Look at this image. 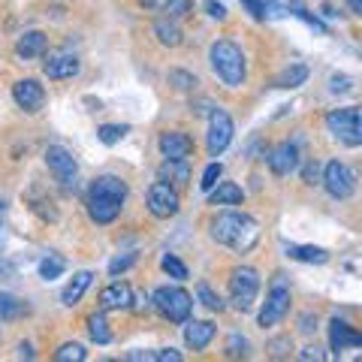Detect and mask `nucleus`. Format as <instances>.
Here are the masks:
<instances>
[{"label":"nucleus","instance_id":"nucleus-3","mask_svg":"<svg viewBox=\"0 0 362 362\" xmlns=\"http://www.w3.org/2000/svg\"><path fill=\"white\" fill-rule=\"evenodd\" d=\"M209 64H211L214 76H218L226 88H242L245 85V78H247V61H245V52L235 42H230V40L211 42Z\"/></svg>","mask_w":362,"mask_h":362},{"label":"nucleus","instance_id":"nucleus-21","mask_svg":"<svg viewBox=\"0 0 362 362\" xmlns=\"http://www.w3.org/2000/svg\"><path fill=\"white\" fill-rule=\"evenodd\" d=\"M157 181H166L173 187H185L190 181V166L187 160H163L157 169Z\"/></svg>","mask_w":362,"mask_h":362},{"label":"nucleus","instance_id":"nucleus-46","mask_svg":"<svg viewBox=\"0 0 362 362\" xmlns=\"http://www.w3.org/2000/svg\"><path fill=\"white\" fill-rule=\"evenodd\" d=\"M299 329H302L305 335H311V332L317 329V317H311V314H302V320H299Z\"/></svg>","mask_w":362,"mask_h":362},{"label":"nucleus","instance_id":"nucleus-9","mask_svg":"<svg viewBox=\"0 0 362 362\" xmlns=\"http://www.w3.org/2000/svg\"><path fill=\"white\" fill-rule=\"evenodd\" d=\"M233 118L226 115L223 109H211L209 112V139H206V148H209V157H221L233 142Z\"/></svg>","mask_w":362,"mask_h":362},{"label":"nucleus","instance_id":"nucleus-14","mask_svg":"<svg viewBox=\"0 0 362 362\" xmlns=\"http://www.w3.org/2000/svg\"><path fill=\"white\" fill-rule=\"evenodd\" d=\"M78 70H82V64H78L76 54L70 52H52L49 58L42 64V73L52 78V82H64V78H76Z\"/></svg>","mask_w":362,"mask_h":362},{"label":"nucleus","instance_id":"nucleus-23","mask_svg":"<svg viewBox=\"0 0 362 362\" xmlns=\"http://www.w3.org/2000/svg\"><path fill=\"white\" fill-rule=\"evenodd\" d=\"M154 37H157V42H160V45H166V49H178V45L185 42V33H181L178 21L166 18V16L154 21Z\"/></svg>","mask_w":362,"mask_h":362},{"label":"nucleus","instance_id":"nucleus-10","mask_svg":"<svg viewBox=\"0 0 362 362\" xmlns=\"http://www.w3.org/2000/svg\"><path fill=\"white\" fill-rule=\"evenodd\" d=\"M145 202H148V211L154 214V218H160V221L175 218L178 209H181L178 190L173 185H166V181H154V185L148 187V197H145Z\"/></svg>","mask_w":362,"mask_h":362},{"label":"nucleus","instance_id":"nucleus-13","mask_svg":"<svg viewBox=\"0 0 362 362\" xmlns=\"http://www.w3.org/2000/svg\"><path fill=\"white\" fill-rule=\"evenodd\" d=\"M13 100L18 109L25 112H40L45 106V88L37 82V78H18V82L13 85Z\"/></svg>","mask_w":362,"mask_h":362},{"label":"nucleus","instance_id":"nucleus-38","mask_svg":"<svg viewBox=\"0 0 362 362\" xmlns=\"http://www.w3.org/2000/svg\"><path fill=\"white\" fill-rule=\"evenodd\" d=\"M242 6H245V13L251 16L254 21H263L269 13H266V0H242Z\"/></svg>","mask_w":362,"mask_h":362},{"label":"nucleus","instance_id":"nucleus-33","mask_svg":"<svg viewBox=\"0 0 362 362\" xmlns=\"http://www.w3.org/2000/svg\"><path fill=\"white\" fill-rule=\"evenodd\" d=\"M197 299L206 305L209 311H223V299H221L209 284H197Z\"/></svg>","mask_w":362,"mask_h":362},{"label":"nucleus","instance_id":"nucleus-42","mask_svg":"<svg viewBox=\"0 0 362 362\" xmlns=\"http://www.w3.org/2000/svg\"><path fill=\"white\" fill-rule=\"evenodd\" d=\"M154 362H181V354L173 347H163V350H154Z\"/></svg>","mask_w":362,"mask_h":362},{"label":"nucleus","instance_id":"nucleus-5","mask_svg":"<svg viewBox=\"0 0 362 362\" xmlns=\"http://www.w3.org/2000/svg\"><path fill=\"white\" fill-rule=\"evenodd\" d=\"M259 296V272L254 266H239L230 275V302L235 311H251Z\"/></svg>","mask_w":362,"mask_h":362},{"label":"nucleus","instance_id":"nucleus-34","mask_svg":"<svg viewBox=\"0 0 362 362\" xmlns=\"http://www.w3.org/2000/svg\"><path fill=\"white\" fill-rule=\"evenodd\" d=\"M169 85L175 90H190V88H197V76L187 70H169Z\"/></svg>","mask_w":362,"mask_h":362},{"label":"nucleus","instance_id":"nucleus-35","mask_svg":"<svg viewBox=\"0 0 362 362\" xmlns=\"http://www.w3.org/2000/svg\"><path fill=\"white\" fill-rule=\"evenodd\" d=\"M223 175V166L218 163V160H211L209 166H206V173H202V181H199V187L202 190H206V194H209V190L214 187V185H218V178Z\"/></svg>","mask_w":362,"mask_h":362},{"label":"nucleus","instance_id":"nucleus-26","mask_svg":"<svg viewBox=\"0 0 362 362\" xmlns=\"http://www.w3.org/2000/svg\"><path fill=\"white\" fill-rule=\"evenodd\" d=\"M88 335H90L94 344H109L112 341V329H109L106 314H90L88 317Z\"/></svg>","mask_w":362,"mask_h":362},{"label":"nucleus","instance_id":"nucleus-47","mask_svg":"<svg viewBox=\"0 0 362 362\" xmlns=\"http://www.w3.org/2000/svg\"><path fill=\"white\" fill-rule=\"evenodd\" d=\"M299 356H302L305 362H311V359H314V362H320V359H326V356L320 354V347H305V350H302V354H299Z\"/></svg>","mask_w":362,"mask_h":362},{"label":"nucleus","instance_id":"nucleus-37","mask_svg":"<svg viewBox=\"0 0 362 362\" xmlns=\"http://www.w3.org/2000/svg\"><path fill=\"white\" fill-rule=\"evenodd\" d=\"M247 338L245 335H230V341H226V354L230 356H247Z\"/></svg>","mask_w":362,"mask_h":362},{"label":"nucleus","instance_id":"nucleus-12","mask_svg":"<svg viewBox=\"0 0 362 362\" xmlns=\"http://www.w3.org/2000/svg\"><path fill=\"white\" fill-rule=\"evenodd\" d=\"M266 163L278 178L293 175L299 169V145L296 142H278L275 148L266 154Z\"/></svg>","mask_w":362,"mask_h":362},{"label":"nucleus","instance_id":"nucleus-16","mask_svg":"<svg viewBox=\"0 0 362 362\" xmlns=\"http://www.w3.org/2000/svg\"><path fill=\"white\" fill-rule=\"evenodd\" d=\"M185 344L187 347H194V350H206L211 341H214V335H218V326H214L211 320H185Z\"/></svg>","mask_w":362,"mask_h":362},{"label":"nucleus","instance_id":"nucleus-11","mask_svg":"<svg viewBox=\"0 0 362 362\" xmlns=\"http://www.w3.org/2000/svg\"><path fill=\"white\" fill-rule=\"evenodd\" d=\"M45 166H49V173L54 175V181H61L64 187H70L76 175H78V163L70 148H64V145H49L45 148Z\"/></svg>","mask_w":362,"mask_h":362},{"label":"nucleus","instance_id":"nucleus-7","mask_svg":"<svg viewBox=\"0 0 362 362\" xmlns=\"http://www.w3.org/2000/svg\"><path fill=\"white\" fill-rule=\"evenodd\" d=\"M326 130H329L338 142L356 148L362 145V124H359V109L356 106H344V109H332L326 115Z\"/></svg>","mask_w":362,"mask_h":362},{"label":"nucleus","instance_id":"nucleus-19","mask_svg":"<svg viewBox=\"0 0 362 362\" xmlns=\"http://www.w3.org/2000/svg\"><path fill=\"white\" fill-rule=\"evenodd\" d=\"M100 305H103L106 311H112V308H130V305H133V287L127 284V281H112V284L103 287V293H100Z\"/></svg>","mask_w":362,"mask_h":362},{"label":"nucleus","instance_id":"nucleus-1","mask_svg":"<svg viewBox=\"0 0 362 362\" xmlns=\"http://www.w3.org/2000/svg\"><path fill=\"white\" fill-rule=\"evenodd\" d=\"M127 194H130V187L121 175H97L88 187V202H85L88 218L100 226L115 223L124 202H127Z\"/></svg>","mask_w":362,"mask_h":362},{"label":"nucleus","instance_id":"nucleus-40","mask_svg":"<svg viewBox=\"0 0 362 362\" xmlns=\"http://www.w3.org/2000/svg\"><path fill=\"white\" fill-rule=\"evenodd\" d=\"M329 90L332 94H347V90H354V78L350 76H332L329 78Z\"/></svg>","mask_w":362,"mask_h":362},{"label":"nucleus","instance_id":"nucleus-45","mask_svg":"<svg viewBox=\"0 0 362 362\" xmlns=\"http://www.w3.org/2000/svg\"><path fill=\"white\" fill-rule=\"evenodd\" d=\"M296 16H299V18H305V21H308V25H311L314 30H320V33H326V25H323V21H320V18H317V16H308V13H305V9H296Z\"/></svg>","mask_w":362,"mask_h":362},{"label":"nucleus","instance_id":"nucleus-8","mask_svg":"<svg viewBox=\"0 0 362 362\" xmlns=\"http://www.w3.org/2000/svg\"><path fill=\"white\" fill-rule=\"evenodd\" d=\"M320 185L332 199H350L356 194V173L341 160H329L320 173Z\"/></svg>","mask_w":362,"mask_h":362},{"label":"nucleus","instance_id":"nucleus-30","mask_svg":"<svg viewBox=\"0 0 362 362\" xmlns=\"http://www.w3.org/2000/svg\"><path fill=\"white\" fill-rule=\"evenodd\" d=\"M127 124H103V127H97V139L103 145H118L127 136Z\"/></svg>","mask_w":362,"mask_h":362},{"label":"nucleus","instance_id":"nucleus-29","mask_svg":"<svg viewBox=\"0 0 362 362\" xmlns=\"http://www.w3.org/2000/svg\"><path fill=\"white\" fill-rule=\"evenodd\" d=\"M54 359L58 362H85L88 350H85V344H78V341H66V344H61L58 350H54Z\"/></svg>","mask_w":362,"mask_h":362},{"label":"nucleus","instance_id":"nucleus-6","mask_svg":"<svg viewBox=\"0 0 362 362\" xmlns=\"http://www.w3.org/2000/svg\"><path fill=\"white\" fill-rule=\"evenodd\" d=\"M287 311H290V287H287L284 275H275V278H272L269 293H266L263 308H259L257 323L263 326V329H269V326H275V323L284 320Z\"/></svg>","mask_w":362,"mask_h":362},{"label":"nucleus","instance_id":"nucleus-4","mask_svg":"<svg viewBox=\"0 0 362 362\" xmlns=\"http://www.w3.org/2000/svg\"><path fill=\"white\" fill-rule=\"evenodd\" d=\"M151 305L160 311L166 320L173 323H185L190 311H194V296L185 290V287H157L154 296H151Z\"/></svg>","mask_w":362,"mask_h":362},{"label":"nucleus","instance_id":"nucleus-15","mask_svg":"<svg viewBox=\"0 0 362 362\" xmlns=\"http://www.w3.org/2000/svg\"><path fill=\"white\" fill-rule=\"evenodd\" d=\"M157 148H160L166 160H187V157L194 154V139L181 130H166V133H160V139H157Z\"/></svg>","mask_w":362,"mask_h":362},{"label":"nucleus","instance_id":"nucleus-51","mask_svg":"<svg viewBox=\"0 0 362 362\" xmlns=\"http://www.w3.org/2000/svg\"><path fill=\"white\" fill-rule=\"evenodd\" d=\"M0 211H4V199H0Z\"/></svg>","mask_w":362,"mask_h":362},{"label":"nucleus","instance_id":"nucleus-18","mask_svg":"<svg viewBox=\"0 0 362 362\" xmlns=\"http://www.w3.org/2000/svg\"><path fill=\"white\" fill-rule=\"evenodd\" d=\"M362 344V335L350 326L347 320H335L329 323V347L335 350V354H341V350H350V347H359Z\"/></svg>","mask_w":362,"mask_h":362},{"label":"nucleus","instance_id":"nucleus-28","mask_svg":"<svg viewBox=\"0 0 362 362\" xmlns=\"http://www.w3.org/2000/svg\"><path fill=\"white\" fill-rule=\"evenodd\" d=\"M21 311H25V302L18 296H13V293H0V323L16 320Z\"/></svg>","mask_w":362,"mask_h":362},{"label":"nucleus","instance_id":"nucleus-25","mask_svg":"<svg viewBox=\"0 0 362 362\" xmlns=\"http://www.w3.org/2000/svg\"><path fill=\"white\" fill-rule=\"evenodd\" d=\"M287 254L293 259H299V263H311V266L329 263V251H323V247H314V245H290Z\"/></svg>","mask_w":362,"mask_h":362},{"label":"nucleus","instance_id":"nucleus-31","mask_svg":"<svg viewBox=\"0 0 362 362\" xmlns=\"http://www.w3.org/2000/svg\"><path fill=\"white\" fill-rule=\"evenodd\" d=\"M160 9L166 13V18L178 21V18H187L190 13H194V0H163Z\"/></svg>","mask_w":362,"mask_h":362},{"label":"nucleus","instance_id":"nucleus-49","mask_svg":"<svg viewBox=\"0 0 362 362\" xmlns=\"http://www.w3.org/2000/svg\"><path fill=\"white\" fill-rule=\"evenodd\" d=\"M347 6L354 16H362V0H347Z\"/></svg>","mask_w":362,"mask_h":362},{"label":"nucleus","instance_id":"nucleus-17","mask_svg":"<svg viewBox=\"0 0 362 362\" xmlns=\"http://www.w3.org/2000/svg\"><path fill=\"white\" fill-rule=\"evenodd\" d=\"M45 49H49V37L42 30H25L16 42V54L21 61H37L45 54Z\"/></svg>","mask_w":362,"mask_h":362},{"label":"nucleus","instance_id":"nucleus-20","mask_svg":"<svg viewBox=\"0 0 362 362\" xmlns=\"http://www.w3.org/2000/svg\"><path fill=\"white\" fill-rule=\"evenodd\" d=\"M90 281H94V272H88V269L76 272V275L70 278V284L61 290V302L66 305V308H76V305L82 302V296H85L88 287H90Z\"/></svg>","mask_w":362,"mask_h":362},{"label":"nucleus","instance_id":"nucleus-2","mask_svg":"<svg viewBox=\"0 0 362 362\" xmlns=\"http://www.w3.org/2000/svg\"><path fill=\"white\" fill-rule=\"evenodd\" d=\"M211 239L235 254H247L259 242V223L245 211H221L211 221Z\"/></svg>","mask_w":362,"mask_h":362},{"label":"nucleus","instance_id":"nucleus-22","mask_svg":"<svg viewBox=\"0 0 362 362\" xmlns=\"http://www.w3.org/2000/svg\"><path fill=\"white\" fill-rule=\"evenodd\" d=\"M209 199H211V206H242V199H245V190L235 185V181H221V185H214L209 190Z\"/></svg>","mask_w":362,"mask_h":362},{"label":"nucleus","instance_id":"nucleus-50","mask_svg":"<svg viewBox=\"0 0 362 362\" xmlns=\"http://www.w3.org/2000/svg\"><path fill=\"white\" fill-rule=\"evenodd\" d=\"M139 4H142L145 9H160V4H163V0H139Z\"/></svg>","mask_w":362,"mask_h":362},{"label":"nucleus","instance_id":"nucleus-27","mask_svg":"<svg viewBox=\"0 0 362 362\" xmlns=\"http://www.w3.org/2000/svg\"><path fill=\"white\" fill-rule=\"evenodd\" d=\"M64 272H66V259L64 257L49 254V257L40 259V278L42 281H54V278H61Z\"/></svg>","mask_w":362,"mask_h":362},{"label":"nucleus","instance_id":"nucleus-48","mask_svg":"<svg viewBox=\"0 0 362 362\" xmlns=\"http://www.w3.org/2000/svg\"><path fill=\"white\" fill-rule=\"evenodd\" d=\"M18 356H21V359H33V347L21 341V344H18Z\"/></svg>","mask_w":362,"mask_h":362},{"label":"nucleus","instance_id":"nucleus-32","mask_svg":"<svg viewBox=\"0 0 362 362\" xmlns=\"http://www.w3.org/2000/svg\"><path fill=\"white\" fill-rule=\"evenodd\" d=\"M160 269L166 272L169 278H175V281H187V275H190L187 266L181 263V259H178L175 254H163V259H160Z\"/></svg>","mask_w":362,"mask_h":362},{"label":"nucleus","instance_id":"nucleus-39","mask_svg":"<svg viewBox=\"0 0 362 362\" xmlns=\"http://www.w3.org/2000/svg\"><path fill=\"white\" fill-rule=\"evenodd\" d=\"M290 350H293V341L290 338H275V341H269V354L281 359V356H290Z\"/></svg>","mask_w":362,"mask_h":362},{"label":"nucleus","instance_id":"nucleus-36","mask_svg":"<svg viewBox=\"0 0 362 362\" xmlns=\"http://www.w3.org/2000/svg\"><path fill=\"white\" fill-rule=\"evenodd\" d=\"M136 259H139V254H133V251H130V254H118V257L109 263V275H112V278H118L121 272H127V269L136 263Z\"/></svg>","mask_w":362,"mask_h":362},{"label":"nucleus","instance_id":"nucleus-43","mask_svg":"<svg viewBox=\"0 0 362 362\" xmlns=\"http://www.w3.org/2000/svg\"><path fill=\"white\" fill-rule=\"evenodd\" d=\"M127 362H154V350H130V354H124Z\"/></svg>","mask_w":362,"mask_h":362},{"label":"nucleus","instance_id":"nucleus-44","mask_svg":"<svg viewBox=\"0 0 362 362\" xmlns=\"http://www.w3.org/2000/svg\"><path fill=\"white\" fill-rule=\"evenodd\" d=\"M206 13H209L211 18H218V21H226V6L218 4V0H209V4H206Z\"/></svg>","mask_w":362,"mask_h":362},{"label":"nucleus","instance_id":"nucleus-24","mask_svg":"<svg viewBox=\"0 0 362 362\" xmlns=\"http://www.w3.org/2000/svg\"><path fill=\"white\" fill-rule=\"evenodd\" d=\"M305 82H308V66L305 64H290L287 70H281L275 76V88H281V90H293Z\"/></svg>","mask_w":362,"mask_h":362},{"label":"nucleus","instance_id":"nucleus-41","mask_svg":"<svg viewBox=\"0 0 362 362\" xmlns=\"http://www.w3.org/2000/svg\"><path fill=\"white\" fill-rule=\"evenodd\" d=\"M302 178H305V185H320V166H317V160H308V163H305Z\"/></svg>","mask_w":362,"mask_h":362}]
</instances>
